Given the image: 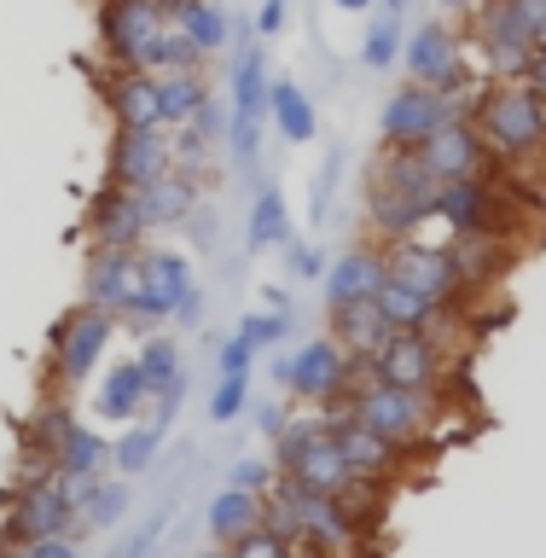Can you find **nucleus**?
I'll list each match as a JSON object with an SVG mask.
<instances>
[{"label":"nucleus","instance_id":"10","mask_svg":"<svg viewBox=\"0 0 546 558\" xmlns=\"http://www.w3.org/2000/svg\"><path fill=\"white\" fill-rule=\"evenodd\" d=\"M320 425H326V436H331V442H338V453H343V465L355 471L361 483L390 488V483L401 477V448H390L384 436H373V430H366L355 413L343 408V401H331Z\"/></svg>","mask_w":546,"mask_h":558},{"label":"nucleus","instance_id":"42","mask_svg":"<svg viewBox=\"0 0 546 558\" xmlns=\"http://www.w3.org/2000/svg\"><path fill=\"white\" fill-rule=\"evenodd\" d=\"M163 523H169V506H157V512H146V523L122 541L117 547V558H151V547H157V535H163Z\"/></svg>","mask_w":546,"mask_h":558},{"label":"nucleus","instance_id":"47","mask_svg":"<svg viewBox=\"0 0 546 558\" xmlns=\"http://www.w3.org/2000/svg\"><path fill=\"white\" fill-rule=\"evenodd\" d=\"M286 418H291V408H279V401H256V430L268 436V442L286 430Z\"/></svg>","mask_w":546,"mask_h":558},{"label":"nucleus","instance_id":"6","mask_svg":"<svg viewBox=\"0 0 546 558\" xmlns=\"http://www.w3.org/2000/svg\"><path fill=\"white\" fill-rule=\"evenodd\" d=\"M436 221L448 227V239H495L506 244L512 233V192L488 181H442L436 192Z\"/></svg>","mask_w":546,"mask_h":558},{"label":"nucleus","instance_id":"9","mask_svg":"<svg viewBox=\"0 0 546 558\" xmlns=\"http://www.w3.org/2000/svg\"><path fill=\"white\" fill-rule=\"evenodd\" d=\"M117 314H99V308H76L70 320L52 331V378L64 384V390H76V384H87V373L105 361V349H111L117 338Z\"/></svg>","mask_w":546,"mask_h":558},{"label":"nucleus","instance_id":"18","mask_svg":"<svg viewBox=\"0 0 546 558\" xmlns=\"http://www.w3.org/2000/svg\"><path fill=\"white\" fill-rule=\"evenodd\" d=\"M366 186L373 192H401V198L425 204L436 216V192H442V181L418 163V146H378L373 169H366Z\"/></svg>","mask_w":546,"mask_h":558},{"label":"nucleus","instance_id":"39","mask_svg":"<svg viewBox=\"0 0 546 558\" xmlns=\"http://www.w3.org/2000/svg\"><path fill=\"white\" fill-rule=\"evenodd\" d=\"M244 408H251V373L216 378V390H209V418H216V425H227V418H239Z\"/></svg>","mask_w":546,"mask_h":558},{"label":"nucleus","instance_id":"11","mask_svg":"<svg viewBox=\"0 0 546 558\" xmlns=\"http://www.w3.org/2000/svg\"><path fill=\"white\" fill-rule=\"evenodd\" d=\"M477 47H483V64L495 70L500 82H523L535 64V35L518 24V12L506 0H477Z\"/></svg>","mask_w":546,"mask_h":558},{"label":"nucleus","instance_id":"20","mask_svg":"<svg viewBox=\"0 0 546 558\" xmlns=\"http://www.w3.org/2000/svg\"><path fill=\"white\" fill-rule=\"evenodd\" d=\"M384 279H390V268H384V251H366V244L343 251V256L326 268V279H320L326 314H331V308H349V303H366V296H378Z\"/></svg>","mask_w":546,"mask_h":558},{"label":"nucleus","instance_id":"29","mask_svg":"<svg viewBox=\"0 0 546 558\" xmlns=\"http://www.w3.org/2000/svg\"><path fill=\"white\" fill-rule=\"evenodd\" d=\"M204 523H209V535H216L221 547H233L239 535L262 530V495H244V488H216V495H209Z\"/></svg>","mask_w":546,"mask_h":558},{"label":"nucleus","instance_id":"53","mask_svg":"<svg viewBox=\"0 0 546 558\" xmlns=\"http://www.w3.org/2000/svg\"><path fill=\"white\" fill-rule=\"evenodd\" d=\"M436 7H448V12H460V7H477V0H436Z\"/></svg>","mask_w":546,"mask_h":558},{"label":"nucleus","instance_id":"33","mask_svg":"<svg viewBox=\"0 0 546 558\" xmlns=\"http://www.w3.org/2000/svg\"><path fill=\"white\" fill-rule=\"evenodd\" d=\"M134 512V488H129V477H99L94 488H87V500H82V523L87 530H117L122 518Z\"/></svg>","mask_w":546,"mask_h":558},{"label":"nucleus","instance_id":"24","mask_svg":"<svg viewBox=\"0 0 546 558\" xmlns=\"http://www.w3.org/2000/svg\"><path fill=\"white\" fill-rule=\"evenodd\" d=\"M139 216H146V233H157V227H181L192 209L204 204V181H192V174H163V181L139 186Z\"/></svg>","mask_w":546,"mask_h":558},{"label":"nucleus","instance_id":"50","mask_svg":"<svg viewBox=\"0 0 546 558\" xmlns=\"http://www.w3.org/2000/svg\"><path fill=\"white\" fill-rule=\"evenodd\" d=\"M523 82H530V87H535V99L546 105V47L535 52V64H530V76H523Z\"/></svg>","mask_w":546,"mask_h":558},{"label":"nucleus","instance_id":"43","mask_svg":"<svg viewBox=\"0 0 546 558\" xmlns=\"http://www.w3.org/2000/svg\"><path fill=\"white\" fill-rule=\"evenodd\" d=\"M216 366H221V378H227V373H251V366H256V349L244 343L239 331H227V343L216 349Z\"/></svg>","mask_w":546,"mask_h":558},{"label":"nucleus","instance_id":"49","mask_svg":"<svg viewBox=\"0 0 546 558\" xmlns=\"http://www.w3.org/2000/svg\"><path fill=\"white\" fill-rule=\"evenodd\" d=\"M174 320H181L186 331H192V326H198V320H204V286H198V291H192V296H186V303H181V308H174Z\"/></svg>","mask_w":546,"mask_h":558},{"label":"nucleus","instance_id":"40","mask_svg":"<svg viewBox=\"0 0 546 558\" xmlns=\"http://www.w3.org/2000/svg\"><path fill=\"white\" fill-rule=\"evenodd\" d=\"M279 483V471H274V460H233V471H227V488H244V495H268V488Z\"/></svg>","mask_w":546,"mask_h":558},{"label":"nucleus","instance_id":"25","mask_svg":"<svg viewBox=\"0 0 546 558\" xmlns=\"http://www.w3.org/2000/svg\"><path fill=\"white\" fill-rule=\"evenodd\" d=\"M331 343L343 349V355L355 361H373L384 343H390V320L378 314V296H366V303H349V308H331Z\"/></svg>","mask_w":546,"mask_h":558},{"label":"nucleus","instance_id":"27","mask_svg":"<svg viewBox=\"0 0 546 558\" xmlns=\"http://www.w3.org/2000/svg\"><path fill=\"white\" fill-rule=\"evenodd\" d=\"M268 129L286 146H308L320 134V111H314V99L291 76H274V87H268Z\"/></svg>","mask_w":546,"mask_h":558},{"label":"nucleus","instance_id":"45","mask_svg":"<svg viewBox=\"0 0 546 558\" xmlns=\"http://www.w3.org/2000/svg\"><path fill=\"white\" fill-rule=\"evenodd\" d=\"M518 12V24L535 35V47H546V0H506Z\"/></svg>","mask_w":546,"mask_h":558},{"label":"nucleus","instance_id":"5","mask_svg":"<svg viewBox=\"0 0 546 558\" xmlns=\"http://www.w3.org/2000/svg\"><path fill=\"white\" fill-rule=\"evenodd\" d=\"M366 384H390V390H418V396H442L448 401L453 355L436 338H418V331H390V343L373 355Z\"/></svg>","mask_w":546,"mask_h":558},{"label":"nucleus","instance_id":"7","mask_svg":"<svg viewBox=\"0 0 546 558\" xmlns=\"http://www.w3.org/2000/svg\"><path fill=\"white\" fill-rule=\"evenodd\" d=\"M384 268H390V279H401V286H413L418 296H430L436 308H448V314L471 308V286H465V274H460V262H453L448 244L401 239L384 251Z\"/></svg>","mask_w":546,"mask_h":558},{"label":"nucleus","instance_id":"16","mask_svg":"<svg viewBox=\"0 0 546 558\" xmlns=\"http://www.w3.org/2000/svg\"><path fill=\"white\" fill-rule=\"evenodd\" d=\"M268 87H274L268 47L256 35H239V47H227V117L268 122Z\"/></svg>","mask_w":546,"mask_h":558},{"label":"nucleus","instance_id":"21","mask_svg":"<svg viewBox=\"0 0 546 558\" xmlns=\"http://www.w3.org/2000/svg\"><path fill=\"white\" fill-rule=\"evenodd\" d=\"M134 274H139V251H94L87 256V279H82V303L122 320V303H129V291H134Z\"/></svg>","mask_w":546,"mask_h":558},{"label":"nucleus","instance_id":"52","mask_svg":"<svg viewBox=\"0 0 546 558\" xmlns=\"http://www.w3.org/2000/svg\"><path fill=\"white\" fill-rule=\"evenodd\" d=\"M408 7H413V0H378V12H396V17L408 12Z\"/></svg>","mask_w":546,"mask_h":558},{"label":"nucleus","instance_id":"46","mask_svg":"<svg viewBox=\"0 0 546 558\" xmlns=\"http://www.w3.org/2000/svg\"><path fill=\"white\" fill-rule=\"evenodd\" d=\"M181 227H186V239L198 244V251H209V244H216V216H209V204H198Z\"/></svg>","mask_w":546,"mask_h":558},{"label":"nucleus","instance_id":"44","mask_svg":"<svg viewBox=\"0 0 546 558\" xmlns=\"http://www.w3.org/2000/svg\"><path fill=\"white\" fill-rule=\"evenodd\" d=\"M286 256H291V274H296V279H326V268H331V262L314 251V244H303V239H291Z\"/></svg>","mask_w":546,"mask_h":558},{"label":"nucleus","instance_id":"48","mask_svg":"<svg viewBox=\"0 0 546 558\" xmlns=\"http://www.w3.org/2000/svg\"><path fill=\"white\" fill-rule=\"evenodd\" d=\"M17 558H82V553H76V541L59 535V541H35V547H24Z\"/></svg>","mask_w":546,"mask_h":558},{"label":"nucleus","instance_id":"12","mask_svg":"<svg viewBox=\"0 0 546 558\" xmlns=\"http://www.w3.org/2000/svg\"><path fill=\"white\" fill-rule=\"evenodd\" d=\"M163 29H169L163 0H99V47L117 59V70H134V59Z\"/></svg>","mask_w":546,"mask_h":558},{"label":"nucleus","instance_id":"14","mask_svg":"<svg viewBox=\"0 0 546 558\" xmlns=\"http://www.w3.org/2000/svg\"><path fill=\"white\" fill-rule=\"evenodd\" d=\"M418 163H425L436 181H488V174L500 169L495 151L483 146V134L471 129V117L448 122V129H436L425 146H418Z\"/></svg>","mask_w":546,"mask_h":558},{"label":"nucleus","instance_id":"2","mask_svg":"<svg viewBox=\"0 0 546 558\" xmlns=\"http://www.w3.org/2000/svg\"><path fill=\"white\" fill-rule=\"evenodd\" d=\"M471 129L483 134L495 163L518 169V163H530V157L546 151V105L535 99L530 82H495V87H483Z\"/></svg>","mask_w":546,"mask_h":558},{"label":"nucleus","instance_id":"35","mask_svg":"<svg viewBox=\"0 0 546 558\" xmlns=\"http://www.w3.org/2000/svg\"><path fill=\"white\" fill-rule=\"evenodd\" d=\"M209 99H216V94H209V82L198 76V70H186V76H163V129H186Z\"/></svg>","mask_w":546,"mask_h":558},{"label":"nucleus","instance_id":"15","mask_svg":"<svg viewBox=\"0 0 546 558\" xmlns=\"http://www.w3.org/2000/svg\"><path fill=\"white\" fill-rule=\"evenodd\" d=\"M169 163V129H117L111 140V169H105V186L139 192L151 181H163Z\"/></svg>","mask_w":546,"mask_h":558},{"label":"nucleus","instance_id":"41","mask_svg":"<svg viewBox=\"0 0 546 558\" xmlns=\"http://www.w3.org/2000/svg\"><path fill=\"white\" fill-rule=\"evenodd\" d=\"M227 558H296V547H286L274 530H251V535H239L233 547H227Z\"/></svg>","mask_w":546,"mask_h":558},{"label":"nucleus","instance_id":"36","mask_svg":"<svg viewBox=\"0 0 546 558\" xmlns=\"http://www.w3.org/2000/svg\"><path fill=\"white\" fill-rule=\"evenodd\" d=\"M169 163H174V174H192V181H204L209 174V163H216V140H204L198 129H169Z\"/></svg>","mask_w":546,"mask_h":558},{"label":"nucleus","instance_id":"31","mask_svg":"<svg viewBox=\"0 0 546 558\" xmlns=\"http://www.w3.org/2000/svg\"><path fill=\"white\" fill-rule=\"evenodd\" d=\"M163 442H169V430L151 425V418H139V425H122V436L111 442V471H117V477H139V471L157 465Z\"/></svg>","mask_w":546,"mask_h":558},{"label":"nucleus","instance_id":"17","mask_svg":"<svg viewBox=\"0 0 546 558\" xmlns=\"http://www.w3.org/2000/svg\"><path fill=\"white\" fill-rule=\"evenodd\" d=\"M87 244H94V251H139V244H146V216H139L134 192L99 186L94 209H87Z\"/></svg>","mask_w":546,"mask_h":558},{"label":"nucleus","instance_id":"23","mask_svg":"<svg viewBox=\"0 0 546 558\" xmlns=\"http://www.w3.org/2000/svg\"><path fill=\"white\" fill-rule=\"evenodd\" d=\"M139 279L169 303V320H174V308L198 291V268H192V256L174 251V244H139Z\"/></svg>","mask_w":546,"mask_h":558},{"label":"nucleus","instance_id":"8","mask_svg":"<svg viewBox=\"0 0 546 558\" xmlns=\"http://www.w3.org/2000/svg\"><path fill=\"white\" fill-rule=\"evenodd\" d=\"M460 94H442V87H396L390 99H384L378 111V140L384 146H425L436 129H448V122H460Z\"/></svg>","mask_w":546,"mask_h":558},{"label":"nucleus","instance_id":"26","mask_svg":"<svg viewBox=\"0 0 546 558\" xmlns=\"http://www.w3.org/2000/svg\"><path fill=\"white\" fill-rule=\"evenodd\" d=\"M99 418H111V425H134V418H146L151 408V390H146V373H139V361H117L111 373L99 378V396H94Z\"/></svg>","mask_w":546,"mask_h":558},{"label":"nucleus","instance_id":"22","mask_svg":"<svg viewBox=\"0 0 546 558\" xmlns=\"http://www.w3.org/2000/svg\"><path fill=\"white\" fill-rule=\"evenodd\" d=\"M163 17H169V29H181L186 41L204 52V59H216V52H227V41H233V17L221 12V0H163Z\"/></svg>","mask_w":546,"mask_h":558},{"label":"nucleus","instance_id":"28","mask_svg":"<svg viewBox=\"0 0 546 558\" xmlns=\"http://www.w3.org/2000/svg\"><path fill=\"white\" fill-rule=\"evenodd\" d=\"M291 209H286V192L274 181H256V198H251V221H244V251H268V244H291Z\"/></svg>","mask_w":546,"mask_h":558},{"label":"nucleus","instance_id":"30","mask_svg":"<svg viewBox=\"0 0 546 558\" xmlns=\"http://www.w3.org/2000/svg\"><path fill=\"white\" fill-rule=\"evenodd\" d=\"M134 361H139V373H146L151 401L186 390V361H181V343H174V338H157V331H151V338L134 349Z\"/></svg>","mask_w":546,"mask_h":558},{"label":"nucleus","instance_id":"34","mask_svg":"<svg viewBox=\"0 0 546 558\" xmlns=\"http://www.w3.org/2000/svg\"><path fill=\"white\" fill-rule=\"evenodd\" d=\"M401 47H408V29H401L396 12H373V17H366V35H361V64L366 70L401 64Z\"/></svg>","mask_w":546,"mask_h":558},{"label":"nucleus","instance_id":"51","mask_svg":"<svg viewBox=\"0 0 546 558\" xmlns=\"http://www.w3.org/2000/svg\"><path fill=\"white\" fill-rule=\"evenodd\" d=\"M331 7H338V12H373L378 0H331Z\"/></svg>","mask_w":546,"mask_h":558},{"label":"nucleus","instance_id":"19","mask_svg":"<svg viewBox=\"0 0 546 558\" xmlns=\"http://www.w3.org/2000/svg\"><path fill=\"white\" fill-rule=\"evenodd\" d=\"M105 105H111L117 129H163V82L146 76V70H111Z\"/></svg>","mask_w":546,"mask_h":558},{"label":"nucleus","instance_id":"13","mask_svg":"<svg viewBox=\"0 0 546 558\" xmlns=\"http://www.w3.org/2000/svg\"><path fill=\"white\" fill-rule=\"evenodd\" d=\"M401 64H408V82L418 87H442V94L465 87V47L448 24H418L401 47Z\"/></svg>","mask_w":546,"mask_h":558},{"label":"nucleus","instance_id":"54","mask_svg":"<svg viewBox=\"0 0 546 558\" xmlns=\"http://www.w3.org/2000/svg\"><path fill=\"white\" fill-rule=\"evenodd\" d=\"M204 558H227V547H221V553H204Z\"/></svg>","mask_w":546,"mask_h":558},{"label":"nucleus","instance_id":"3","mask_svg":"<svg viewBox=\"0 0 546 558\" xmlns=\"http://www.w3.org/2000/svg\"><path fill=\"white\" fill-rule=\"evenodd\" d=\"M82 541L87 535V523L82 512L70 506L64 495V483H59V471L41 483H24V488H12V506H7V523H0V558H17L24 547H35V541Z\"/></svg>","mask_w":546,"mask_h":558},{"label":"nucleus","instance_id":"38","mask_svg":"<svg viewBox=\"0 0 546 558\" xmlns=\"http://www.w3.org/2000/svg\"><path fill=\"white\" fill-rule=\"evenodd\" d=\"M233 331L256 349V355H262V349H279L291 338V308H256V314H244Z\"/></svg>","mask_w":546,"mask_h":558},{"label":"nucleus","instance_id":"37","mask_svg":"<svg viewBox=\"0 0 546 558\" xmlns=\"http://www.w3.org/2000/svg\"><path fill=\"white\" fill-rule=\"evenodd\" d=\"M262 134H268V122H251V117H227V163H233L239 174H256L262 163Z\"/></svg>","mask_w":546,"mask_h":558},{"label":"nucleus","instance_id":"32","mask_svg":"<svg viewBox=\"0 0 546 558\" xmlns=\"http://www.w3.org/2000/svg\"><path fill=\"white\" fill-rule=\"evenodd\" d=\"M134 70H146V76H157V82H163V76H186V70H204V52L192 47L181 29H163V35H157V41L134 59Z\"/></svg>","mask_w":546,"mask_h":558},{"label":"nucleus","instance_id":"1","mask_svg":"<svg viewBox=\"0 0 546 558\" xmlns=\"http://www.w3.org/2000/svg\"><path fill=\"white\" fill-rule=\"evenodd\" d=\"M331 408V401H326ZM343 408L361 418L373 436H384L390 448L413 453V448H436L448 442L453 430V413L442 396H418V390H390V384H355V390L343 396Z\"/></svg>","mask_w":546,"mask_h":558},{"label":"nucleus","instance_id":"4","mask_svg":"<svg viewBox=\"0 0 546 558\" xmlns=\"http://www.w3.org/2000/svg\"><path fill=\"white\" fill-rule=\"evenodd\" d=\"M366 373H373V361H355L343 355L331 338H308L296 355H274V384L279 390H291L296 401H343L355 384H366Z\"/></svg>","mask_w":546,"mask_h":558}]
</instances>
